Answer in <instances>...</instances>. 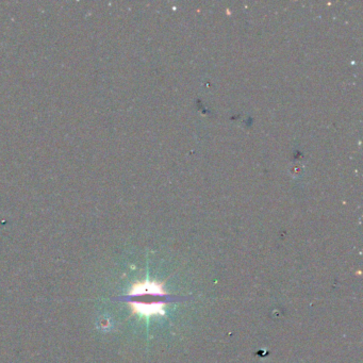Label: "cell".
Returning <instances> with one entry per match:
<instances>
[{"label":"cell","mask_w":363,"mask_h":363,"mask_svg":"<svg viewBox=\"0 0 363 363\" xmlns=\"http://www.w3.org/2000/svg\"><path fill=\"white\" fill-rule=\"evenodd\" d=\"M163 294L162 286L155 284V282H141V284L134 285L130 291V295L138 300L143 298V301H132L130 303L133 312L145 316L164 313L163 303L150 302L147 300L150 296L153 297L158 296V295L160 296Z\"/></svg>","instance_id":"obj_1"}]
</instances>
